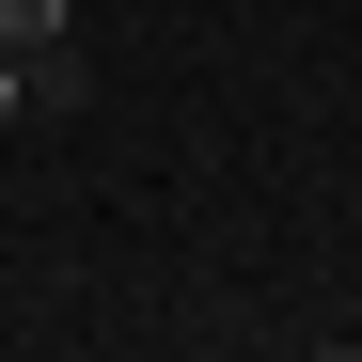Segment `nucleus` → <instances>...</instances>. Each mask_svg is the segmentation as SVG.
Wrapping results in <instances>:
<instances>
[{"label": "nucleus", "instance_id": "f257e3e1", "mask_svg": "<svg viewBox=\"0 0 362 362\" xmlns=\"http://www.w3.org/2000/svg\"><path fill=\"white\" fill-rule=\"evenodd\" d=\"M64 16H79V0H0V47L32 64V47H64Z\"/></svg>", "mask_w": 362, "mask_h": 362}, {"label": "nucleus", "instance_id": "f03ea898", "mask_svg": "<svg viewBox=\"0 0 362 362\" xmlns=\"http://www.w3.org/2000/svg\"><path fill=\"white\" fill-rule=\"evenodd\" d=\"M16 110H32V79H16V47H0V127H16Z\"/></svg>", "mask_w": 362, "mask_h": 362}, {"label": "nucleus", "instance_id": "7ed1b4c3", "mask_svg": "<svg viewBox=\"0 0 362 362\" xmlns=\"http://www.w3.org/2000/svg\"><path fill=\"white\" fill-rule=\"evenodd\" d=\"M315 362H362V346H315Z\"/></svg>", "mask_w": 362, "mask_h": 362}, {"label": "nucleus", "instance_id": "20e7f679", "mask_svg": "<svg viewBox=\"0 0 362 362\" xmlns=\"http://www.w3.org/2000/svg\"><path fill=\"white\" fill-rule=\"evenodd\" d=\"M346 346H362V331H346Z\"/></svg>", "mask_w": 362, "mask_h": 362}]
</instances>
